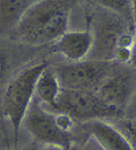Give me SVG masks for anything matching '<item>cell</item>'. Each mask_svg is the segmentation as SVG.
I'll use <instances>...</instances> for the list:
<instances>
[{
	"instance_id": "1",
	"label": "cell",
	"mask_w": 136,
	"mask_h": 150,
	"mask_svg": "<svg viewBox=\"0 0 136 150\" xmlns=\"http://www.w3.org/2000/svg\"><path fill=\"white\" fill-rule=\"evenodd\" d=\"M75 2L62 0L33 1L15 28L17 38L25 44H54L67 32Z\"/></svg>"
},
{
	"instance_id": "2",
	"label": "cell",
	"mask_w": 136,
	"mask_h": 150,
	"mask_svg": "<svg viewBox=\"0 0 136 150\" xmlns=\"http://www.w3.org/2000/svg\"><path fill=\"white\" fill-rule=\"evenodd\" d=\"M48 66V62L42 61L25 67L8 81L4 89L0 108L4 117L10 123L16 140L25 115L35 98L37 83Z\"/></svg>"
},
{
	"instance_id": "3",
	"label": "cell",
	"mask_w": 136,
	"mask_h": 150,
	"mask_svg": "<svg viewBox=\"0 0 136 150\" xmlns=\"http://www.w3.org/2000/svg\"><path fill=\"white\" fill-rule=\"evenodd\" d=\"M75 121L68 115L45 108L34 98L23 125L35 140L44 146H57L68 150L72 146V129Z\"/></svg>"
},
{
	"instance_id": "4",
	"label": "cell",
	"mask_w": 136,
	"mask_h": 150,
	"mask_svg": "<svg viewBox=\"0 0 136 150\" xmlns=\"http://www.w3.org/2000/svg\"><path fill=\"white\" fill-rule=\"evenodd\" d=\"M52 112L68 115L82 124L94 120L108 121L121 114L117 108L106 103L97 93L65 88L61 89L57 106Z\"/></svg>"
},
{
	"instance_id": "5",
	"label": "cell",
	"mask_w": 136,
	"mask_h": 150,
	"mask_svg": "<svg viewBox=\"0 0 136 150\" xmlns=\"http://www.w3.org/2000/svg\"><path fill=\"white\" fill-rule=\"evenodd\" d=\"M113 64L115 62L87 59L81 62H66L53 68L62 88L98 93Z\"/></svg>"
},
{
	"instance_id": "6",
	"label": "cell",
	"mask_w": 136,
	"mask_h": 150,
	"mask_svg": "<svg viewBox=\"0 0 136 150\" xmlns=\"http://www.w3.org/2000/svg\"><path fill=\"white\" fill-rule=\"evenodd\" d=\"M97 94L109 105L122 112L136 95V71L128 64L115 62L111 72Z\"/></svg>"
},
{
	"instance_id": "7",
	"label": "cell",
	"mask_w": 136,
	"mask_h": 150,
	"mask_svg": "<svg viewBox=\"0 0 136 150\" xmlns=\"http://www.w3.org/2000/svg\"><path fill=\"white\" fill-rule=\"evenodd\" d=\"M93 49V36L91 30H67L54 44V52L60 54L67 62L87 60Z\"/></svg>"
},
{
	"instance_id": "8",
	"label": "cell",
	"mask_w": 136,
	"mask_h": 150,
	"mask_svg": "<svg viewBox=\"0 0 136 150\" xmlns=\"http://www.w3.org/2000/svg\"><path fill=\"white\" fill-rule=\"evenodd\" d=\"M82 125L100 150H134L128 138L109 121L94 120Z\"/></svg>"
},
{
	"instance_id": "9",
	"label": "cell",
	"mask_w": 136,
	"mask_h": 150,
	"mask_svg": "<svg viewBox=\"0 0 136 150\" xmlns=\"http://www.w3.org/2000/svg\"><path fill=\"white\" fill-rule=\"evenodd\" d=\"M61 87L58 76L54 71V68L49 64L41 74L35 87V98L39 102L52 112L56 108L58 99L60 96Z\"/></svg>"
},
{
	"instance_id": "10",
	"label": "cell",
	"mask_w": 136,
	"mask_h": 150,
	"mask_svg": "<svg viewBox=\"0 0 136 150\" xmlns=\"http://www.w3.org/2000/svg\"><path fill=\"white\" fill-rule=\"evenodd\" d=\"M33 1L29 0H1L0 1V30H15L23 15Z\"/></svg>"
},
{
	"instance_id": "11",
	"label": "cell",
	"mask_w": 136,
	"mask_h": 150,
	"mask_svg": "<svg viewBox=\"0 0 136 150\" xmlns=\"http://www.w3.org/2000/svg\"><path fill=\"white\" fill-rule=\"evenodd\" d=\"M10 70V58L7 50L0 44V99L2 96L4 89L10 79H8Z\"/></svg>"
},
{
	"instance_id": "12",
	"label": "cell",
	"mask_w": 136,
	"mask_h": 150,
	"mask_svg": "<svg viewBox=\"0 0 136 150\" xmlns=\"http://www.w3.org/2000/svg\"><path fill=\"white\" fill-rule=\"evenodd\" d=\"M117 128L128 138L134 150H136V117H133L132 120L120 121Z\"/></svg>"
},
{
	"instance_id": "13",
	"label": "cell",
	"mask_w": 136,
	"mask_h": 150,
	"mask_svg": "<svg viewBox=\"0 0 136 150\" xmlns=\"http://www.w3.org/2000/svg\"><path fill=\"white\" fill-rule=\"evenodd\" d=\"M128 66L136 71V32L134 34L133 44H132V47H130V59H129Z\"/></svg>"
},
{
	"instance_id": "14",
	"label": "cell",
	"mask_w": 136,
	"mask_h": 150,
	"mask_svg": "<svg viewBox=\"0 0 136 150\" xmlns=\"http://www.w3.org/2000/svg\"><path fill=\"white\" fill-rule=\"evenodd\" d=\"M130 5H132V17H130V21H132V26H133V30L134 33L136 32V0L135 1H130Z\"/></svg>"
},
{
	"instance_id": "15",
	"label": "cell",
	"mask_w": 136,
	"mask_h": 150,
	"mask_svg": "<svg viewBox=\"0 0 136 150\" xmlns=\"http://www.w3.org/2000/svg\"><path fill=\"white\" fill-rule=\"evenodd\" d=\"M41 150H66L61 147H57V146H43V148Z\"/></svg>"
}]
</instances>
